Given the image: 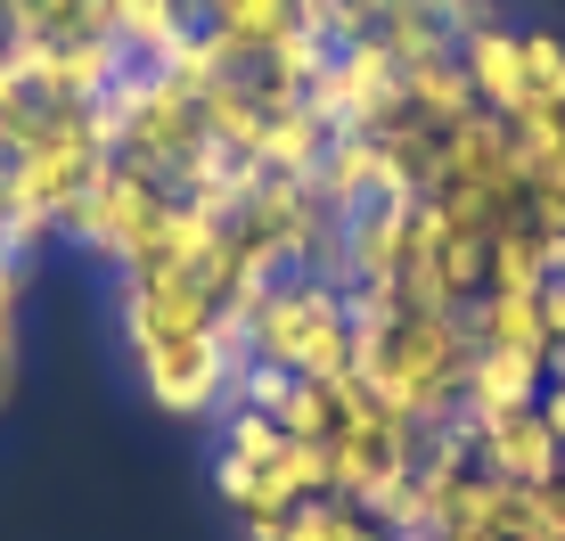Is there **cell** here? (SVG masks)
I'll return each instance as SVG.
<instances>
[{"label": "cell", "instance_id": "obj_3", "mask_svg": "<svg viewBox=\"0 0 565 541\" xmlns=\"http://www.w3.org/2000/svg\"><path fill=\"white\" fill-rule=\"evenodd\" d=\"M164 198L172 189L156 181V172H140V165H124V157H107L99 172H90V189L66 205V238L83 246V255H99V263H115L124 270L131 255H140V238H148V222L164 214Z\"/></svg>", "mask_w": 565, "mask_h": 541}, {"label": "cell", "instance_id": "obj_1", "mask_svg": "<svg viewBox=\"0 0 565 541\" xmlns=\"http://www.w3.org/2000/svg\"><path fill=\"white\" fill-rule=\"evenodd\" d=\"M467 361H476V337L459 312H402L394 328L353 337V378L377 394V411L411 418V427H435L459 411Z\"/></svg>", "mask_w": 565, "mask_h": 541}, {"label": "cell", "instance_id": "obj_21", "mask_svg": "<svg viewBox=\"0 0 565 541\" xmlns=\"http://www.w3.org/2000/svg\"><path fill=\"white\" fill-rule=\"evenodd\" d=\"M524 541H541V533H524Z\"/></svg>", "mask_w": 565, "mask_h": 541}, {"label": "cell", "instance_id": "obj_17", "mask_svg": "<svg viewBox=\"0 0 565 541\" xmlns=\"http://www.w3.org/2000/svg\"><path fill=\"white\" fill-rule=\"evenodd\" d=\"M303 394L296 370H279V361H255V370L238 378V394H230V411H263V418H287V402Z\"/></svg>", "mask_w": 565, "mask_h": 541}, {"label": "cell", "instance_id": "obj_11", "mask_svg": "<svg viewBox=\"0 0 565 541\" xmlns=\"http://www.w3.org/2000/svg\"><path fill=\"white\" fill-rule=\"evenodd\" d=\"M459 74H467V91H476V107L483 115H516L524 107V42H516V25H476V33H459Z\"/></svg>", "mask_w": 565, "mask_h": 541}, {"label": "cell", "instance_id": "obj_2", "mask_svg": "<svg viewBox=\"0 0 565 541\" xmlns=\"http://www.w3.org/2000/svg\"><path fill=\"white\" fill-rule=\"evenodd\" d=\"M255 361H279L303 385H337L353 370V320H344L337 279H287L255 304Z\"/></svg>", "mask_w": 565, "mask_h": 541}, {"label": "cell", "instance_id": "obj_7", "mask_svg": "<svg viewBox=\"0 0 565 541\" xmlns=\"http://www.w3.org/2000/svg\"><path fill=\"white\" fill-rule=\"evenodd\" d=\"M311 189H320V205L353 214V205L385 198V189H418V181L394 165V148H385L377 131H328L320 165H311Z\"/></svg>", "mask_w": 565, "mask_h": 541}, {"label": "cell", "instance_id": "obj_13", "mask_svg": "<svg viewBox=\"0 0 565 541\" xmlns=\"http://www.w3.org/2000/svg\"><path fill=\"white\" fill-rule=\"evenodd\" d=\"M459 320H467V337H476V353H533V361H550L541 296H476Z\"/></svg>", "mask_w": 565, "mask_h": 541}, {"label": "cell", "instance_id": "obj_16", "mask_svg": "<svg viewBox=\"0 0 565 541\" xmlns=\"http://www.w3.org/2000/svg\"><path fill=\"white\" fill-rule=\"evenodd\" d=\"M516 42H524V99H550V107H565V33H550V25H524Z\"/></svg>", "mask_w": 565, "mask_h": 541}, {"label": "cell", "instance_id": "obj_4", "mask_svg": "<svg viewBox=\"0 0 565 541\" xmlns=\"http://www.w3.org/2000/svg\"><path fill=\"white\" fill-rule=\"evenodd\" d=\"M131 370H140L148 385V402L164 418H213V411H230V394H238V378L255 370V361H230L222 353V328H198V337H164V344H140L131 353Z\"/></svg>", "mask_w": 565, "mask_h": 541}, {"label": "cell", "instance_id": "obj_19", "mask_svg": "<svg viewBox=\"0 0 565 541\" xmlns=\"http://www.w3.org/2000/svg\"><path fill=\"white\" fill-rule=\"evenodd\" d=\"M541 328H550V353H565V270L541 279Z\"/></svg>", "mask_w": 565, "mask_h": 541}, {"label": "cell", "instance_id": "obj_20", "mask_svg": "<svg viewBox=\"0 0 565 541\" xmlns=\"http://www.w3.org/2000/svg\"><path fill=\"white\" fill-rule=\"evenodd\" d=\"M541 418H550V435L565 443V370L550 361V385H541Z\"/></svg>", "mask_w": 565, "mask_h": 541}, {"label": "cell", "instance_id": "obj_6", "mask_svg": "<svg viewBox=\"0 0 565 541\" xmlns=\"http://www.w3.org/2000/svg\"><path fill=\"white\" fill-rule=\"evenodd\" d=\"M476 468L500 476V485H516V492H541V485H557V476H565V443L550 435V418H541V402H533V411L483 418Z\"/></svg>", "mask_w": 565, "mask_h": 541}, {"label": "cell", "instance_id": "obj_15", "mask_svg": "<svg viewBox=\"0 0 565 541\" xmlns=\"http://www.w3.org/2000/svg\"><path fill=\"white\" fill-rule=\"evenodd\" d=\"M320 148H328V131H320V115H311V107H270V124L255 140V165L279 172V181H311Z\"/></svg>", "mask_w": 565, "mask_h": 541}, {"label": "cell", "instance_id": "obj_8", "mask_svg": "<svg viewBox=\"0 0 565 541\" xmlns=\"http://www.w3.org/2000/svg\"><path fill=\"white\" fill-rule=\"evenodd\" d=\"M115 320H124V344H164V337H198V328L222 320V304L205 296L198 279H124L115 296Z\"/></svg>", "mask_w": 565, "mask_h": 541}, {"label": "cell", "instance_id": "obj_10", "mask_svg": "<svg viewBox=\"0 0 565 541\" xmlns=\"http://www.w3.org/2000/svg\"><path fill=\"white\" fill-rule=\"evenodd\" d=\"M115 0H0V42L25 50H66V42H107Z\"/></svg>", "mask_w": 565, "mask_h": 541}, {"label": "cell", "instance_id": "obj_14", "mask_svg": "<svg viewBox=\"0 0 565 541\" xmlns=\"http://www.w3.org/2000/svg\"><path fill=\"white\" fill-rule=\"evenodd\" d=\"M541 279H550V238L533 222H509L483 246V296H541Z\"/></svg>", "mask_w": 565, "mask_h": 541}, {"label": "cell", "instance_id": "obj_9", "mask_svg": "<svg viewBox=\"0 0 565 541\" xmlns=\"http://www.w3.org/2000/svg\"><path fill=\"white\" fill-rule=\"evenodd\" d=\"M205 33H213V50H222V66L263 74L270 57L303 33V0H213Z\"/></svg>", "mask_w": 565, "mask_h": 541}, {"label": "cell", "instance_id": "obj_12", "mask_svg": "<svg viewBox=\"0 0 565 541\" xmlns=\"http://www.w3.org/2000/svg\"><path fill=\"white\" fill-rule=\"evenodd\" d=\"M541 385H550V361H533V353H476V361H467V394H459V411L483 427V418L533 411Z\"/></svg>", "mask_w": 565, "mask_h": 541}, {"label": "cell", "instance_id": "obj_5", "mask_svg": "<svg viewBox=\"0 0 565 541\" xmlns=\"http://www.w3.org/2000/svg\"><path fill=\"white\" fill-rule=\"evenodd\" d=\"M303 107L320 115V131H394L402 115V57L385 42H353L320 66V83L303 91Z\"/></svg>", "mask_w": 565, "mask_h": 541}, {"label": "cell", "instance_id": "obj_18", "mask_svg": "<svg viewBox=\"0 0 565 541\" xmlns=\"http://www.w3.org/2000/svg\"><path fill=\"white\" fill-rule=\"evenodd\" d=\"M25 270L17 255H0V411L17 402V296H25Z\"/></svg>", "mask_w": 565, "mask_h": 541}]
</instances>
